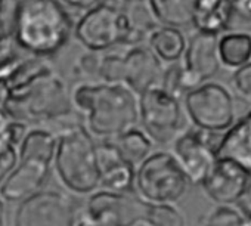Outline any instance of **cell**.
<instances>
[{"label":"cell","instance_id":"obj_22","mask_svg":"<svg viewBox=\"0 0 251 226\" xmlns=\"http://www.w3.org/2000/svg\"><path fill=\"white\" fill-rule=\"evenodd\" d=\"M219 55L222 65L238 70L251 62V34L244 31H226L219 36Z\"/></svg>","mask_w":251,"mask_h":226},{"label":"cell","instance_id":"obj_23","mask_svg":"<svg viewBox=\"0 0 251 226\" xmlns=\"http://www.w3.org/2000/svg\"><path fill=\"white\" fill-rule=\"evenodd\" d=\"M114 144L121 155L135 167H138L154 152V142L142 129L138 127L120 135L117 139H114Z\"/></svg>","mask_w":251,"mask_h":226},{"label":"cell","instance_id":"obj_31","mask_svg":"<svg viewBox=\"0 0 251 226\" xmlns=\"http://www.w3.org/2000/svg\"><path fill=\"white\" fill-rule=\"evenodd\" d=\"M59 2L64 5V6H68V8H74V9H78V11H89L98 5H100L105 0H59Z\"/></svg>","mask_w":251,"mask_h":226},{"label":"cell","instance_id":"obj_7","mask_svg":"<svg viewBox=\"0 0 251 226\" xmlns=\"http://www.w3.org/2000/svg\"><path fill=\"white\" fill-rule=\"evenodd\" d=\"M183 108L192 126L208 133H225L238 120L233 95L217 81H205L189 90Z\"/></svg>","mask_w":251,"mask_h":226},{"label":"cell","instance_id":"obj_6","mask_svg":"<svg viewBox=\"0 0 251 226\" xmlns=\"http://www.w3.org/2000/svg\"><path fill=\"white\" fill-rule=\"evenodd\" d=\"M189 186L191 182L172 151H155L136 169L135 192L147 204H176Z\"/></svg>","mask_w":251,"mask_h":226},{"label":"cell","instance_id":"obj_14","mask_svg":"<svg viewBox=\"0 0 251 226\" xmlns=\"http://www.w3.org/2000/svg\"><path fill=\"white\" fill-rule=\"evenodd\" d=\"M201 186L217 205H236L251 191V173L229 158L217 157Z\"/></svg>","mask_w":251,"mask_h":226},{"label":"cell","instance_id":"obj_26","mask_svg":"<svg viewBox=\"0 0 251 226\" xmlns=\"http://www.w3.org/2000/svg\"><path fill=\"white\" fill-rule=\"evenodd\" d=\"M244 213L233 205H217L205 219L204 226H242Z\"/></svg>","mask_w":251,"mask_h":226},{"label":"cell","instance_id":"obj_28","mask_svg":"<svg viewBox=\"0 0 251 226\" xmlns=\"http://www.w3.org/2000/svg\"><path fill=\"white\" fill-rule=\"evenodd\" d=\"M232 86L239 98L251 102V62L233 71Z\"/></svg>","mask_w":251,"mask_h":226},{"label":"cell","instance_id":"obj_34","mask_svg":"<svg viewBox=\"0 0 251 226\" xmlns=\"http://www.w3.org/2000/svg\"><path fill=\"white\" fill-rule=\"evenodd\" d=\"M0 226H6V207L2 195H0Z\"/></svg>","mask_w":251,"mask_h":226},{"label":"cell","instance_id":"obj_10","mask_svg":"<svg viewBox=\"0 0 251 226\" xmlns=\"http://www.w3.org/2000/svg\"><path fill=\"white\" fill-rule=\"evenodd\" d=\"M148 204L133 192L98 189L84 202L83 214L108 226H136L145 223Z\"/></svg>","mask_w":251,"mask_h":226},{"label":"cell","instance_id":"obj_30","mask_svg":"<svg viewBox=\"0 0 251 226\" xmlns=\"http://www.w3.org/2000/svg\"><path fill=\"white\" fill-rule=\"evenodd\" d=\"M99 65H100V56L95 52H89L80 59L78 68L83 74L89 77H99Z\"/></svg>","mask_w":251,"mask_h":226},{"label":"cell","instance_id":"obj_12","mask_svg":"<svg viewBox=\"0 0 251 226\" xmlns=\"http://www.w3.org/2000/svg\"><path fill=\"white\" fill-rule=\"evenodd\" d=\"M208 133L197 127L185 129L172 144V154L177 160L191 185H202L217 160V144Z\"/></svg>","mask_w":251,"mask_h":226},{"label":"cell","instance_id":"obj_5","mask_svg":"<svg viewBox=\"0 0 251 226\" xmlns=\"http://www.w3.org/2000/svg\"><path fill=\"white\" fill-rule=\"evenodd\" d=\"M56 145L58 136L53 132L43 127L28 130L18 147V166L0 186L5 201L21 202L43 191L55 161Z\"/></svg>","mask_w":251,"mask_h":226},{"label":"cell","instance_id":"obj_11","mask_svg":"<svg viewBox=\"0 0 251 226\" xmlns=\"http://www.w3.org/2000/svg\"><path fill=\"white\" fill-rule=\"evenodd\" d=\"M78 220L74 198L45 189L21 201L15 214V226H77Z\"/></svg>","mask_w":251,"mask_h":226},{"label":"cell","instance_id":"obj_2","mask_svg":"<svg viewBox=\"0 0 251 226\" xmlns=\"http://www.w3.org/2000/svg\"><path fill=\"white\" fill-rule=\"evenodd\" d=\"M71 33V17L59 0H14L12 34L23 52L46 59L67 45Z\"/></svg>","mask_w":251,"mask_h":226},{"label":"cell","instance_id":"obj_36","mask_svg":"<svg viewBox=\"0 0 251 226\" xmlns=\"http://www.w3.org/2000/svg\"><path fill=\"white\" fill-rule=\"evenodd\" d=\"M244 213V211H242ZM242 226H251V213H244V220H242Z\"/></svg>","mask_w":251,"mask_h":226},{"label":"cell","instance_id":"obj_29","mask_svg":"<svg viewBox=\"0 0 251 226\" xmlns=\"http://www.w3.org/2000/svg\"><path fill=\"white\" fill-rule=\"evenodd\" d=\"M18 161H20V152L17 147L8 150L3 154H0V186L5 183V180L15 170V167L18 166Z\"/></svg>","mask_w":251,"mask_h":226},{"label":"cell","instance_id":"obj_1","mask_svg":"<svg viewBox=\"0 0 251 226\" xmlns=\"http://www.w3.org/2000/svg\"><path fill=\"white\" fill-rule=\"evenodd\" d=\"M71 98L96 139L114 141L139 125V95L123 83H81Z\"/></svg>","mask_w":251,"mask_h":226},{"label":"cell","instance_id":"obj_32","mask_svg":"<svg viewBox=\"0 0 251 226\" xmlns=\"http://www.w3.org/2000/svg\"><path fill=\"white\" fill-rule=\"evenodd\" d=\"M14 147L15 145L11 142V138H9V129H8V132H0V154L6 152L8 150H11Z\"/></svg>","mask_w":251,"mask_h":226},{"label":"cell","instance_id":"obj_3","mask_svg":"<svg viewBox=\"0 0 251 226\" xmlns=\"http://www.w3.org/2000/svg\"><path fill=\"white\" fill-rule=\"evenodd\" d=\"M6 114L25 125H46L73 114L74 103L64 80L52 67L24 86L8 92L2 100Z\"/></svg>","mask_w":251,"mask_h":226},{"label":"cell","instance_id":"obj_16","mask_svg":"<svg viewBox=\"0 0 251 226\" xmlns=\"http://www.w3.org/2000/svg\"><path fill=\"white\" fill-rule=\"evenodd\" d=\"M100 185L105 189L117 192H133L136 169L118 151L114 141L98 142Z\"/></svg>","mask_w":251,"mask_h":226},{"label":"cell","instance_id":"obj_21","mask_svg":"<svg viewBox=\"0 0 251 226\" xmlns=\"http://www.w3.org/2000/svg\"><path fill=\"white\" fill-rule=\"evenodd\" d=\"M123 11L127 17L132 36L129 46H138L144 45V42H148V37L151 33L160 25L148 0H127L123 6Z\"/></svg>","mask_w":251,"mask_h":226},{"label":"cell","instance_id":"obj_25","mask_svg":"<svg viewBox=\"0 0 251 226\" xmlns=\"http://www.w3.org/2000/svg\"><path fill=\"white\" fill-rule=\"evenodd\" d=\"M227 31H251V0H230V21Z\"/></svg>","mask_w":251,"mask_h":226},{"label":"cell","instance_id":"obj_27","mask_svg":"<svg viewBox=\"0 0 251 226\" xmlns=\"http://www.w3.org/2000/svg\"><path fill=\"white\" fill-rule=\"evenodd\" d=\"M99 78L105 83H123V55L100 56Z\"/></svg>","mask_w":251,"mask_h":226},{"label":"cell","instance_id":"obj_37","mask_svg":"<svg viewBox=\"0 0 251 226\" xmlns=\"http://www.w3.org/2000/svg\"><path fill=\"white\" fill-rule=\"evenodd\" d=\"M147 226H150V225H147Z\"/></svg>","mask_w":251,"mask_h":226},{"label":"cell","instance_id":"obj_35","mask_svg":"<svg viewBox=\"0 0 251 226\" xmlns=\"http://www.w3.org/2000/svg\"><path fill=\"white\" fill-rule=\"evenodd\" d=\"M2 11H3V0H0V43L6 40V33H5L3 20H2Z\"/></svg>","mask_w":251,"mask_h":226},{"label":"cell","instance_id":"obj_33","mask_svg":"<svg viewBox=\"0 0 251 226\" xmlns=\"http://www.w3.org/2000/svg\"><path fill=\"white\" fill-rule=\"evenodd\" d=\"M77 226H108V225H103V223L95 222V220H92V219H89V217H86V216L83 214V216L80 217V220H78Z\"/></svg>","mask_w":251,"mask_h":226},{"label":"cell","instance_id":"obj_20","mask_svg":"<svg viewBox=\"0 0 251 226\" xmlns=\"http://www.w3.org/2000/svg\"><path fill=\"white\" fill-rule=\"evenodd\" d=\"M160 25L189 28L194 25L197 0H148Z\"/></svg>","mask_w":251,"mask_h":226},{"label":"cell","instance_id":"obj_9","mask_svg":"<svg viewBox=\"0 0 251 226\" xmlns=\"http://www.w3.org/2000/svg\"><path fill=\"white\" fill-rule=\"evenodd\" d=\"M142 130L154 144L172 145L185 130L183 100L163 86H155L139 95Z\"/></svg>","mask_w":251,"mask_h":226},{"label":"cell","instance_id":"obj_18","mask_svg":"<svg viewBox=\"0 0 251 226\" xmlns=\"http://www.w3.org/2000/svg\"><path fill=\"white\" fill-rule=\"evenodd\" d=\"M230 21V0H197L194 25L195 31L222 36Z\"/></svg>","mask_w":251,"mask_h":226},{"label":"cell","instance_id":"obj_8","mask_svg":"<svg viewBox=\"0 0 251 226\" xmlns=\"http://www.w3.org/2000/svg\"><path fill=\"white\" fill-rule=\"evenodd\" d=\"M74 36L89 52L100 53L117 45L129 46L132 30L123 8L105 0L84 12L74 27Z\"/></svg>","mask_w":251,"mask_h":226},{"label":"cell","instance_id":"obj_15","mask_svg":"<svg viewBox=\"0 0 251 226\" xmlns=\"http://www.w3.org/2000/svg\"><path fill=\"white\" fill-rule=\"evenodd\" d=\"M164 71L163 61L148 45L132 46L123 55V84L129 86L138 95L161 86Z\"/></svg>","mask_w":251,"mask_h":226},{"label":"cell","instance_id":"obj_24","mask_svg":"<svg viewBox=\"0 0 251 226\" xmlns=\"http://www.w3.org/2000/svg\"><path fill=\"white\" fill-rule=\"evenodd\" d=\"M145 223L150 226H188L185 214L176 204H148Z\"/></svg>","mask_w":251,"mask_h":226},{"label":"cell","instance_id":"obj_19","mask_svg":"<svg viewBox=\"0 0 251 226\" xmlns=\"http://www.w3.org/2000/svg\"><path fill=\"white\" fill-rule=\"evenodd\" d=\"M147 45L163 62L176 64L180 62L185 55L188 39L180 28L158 25L148 37Z\"/></svg>","mask_w":251,"mask_h":226},{"label":"cell","instance_id":"obj_17","mask_svg":"<svg viewBox=\"0 0 251 226\" xmlns=\"http://www.w3.org/2000/svg\"><path fill=\"white\" fill-rule=\"evenodd\" d=\"M217 157L229 158L251 173V111L220 136Z\"/></svg>","mask_w":251,"mask_h":226},{"label":"cell","instance_id":"obj_13","mask_svg":"<svg viewBox=\"0 0 251 226\" xmlns=\"http://www.w3.org/2000/svg\"><path fill=\"white\" fill-rule=\"evenodd\" d=\"M180 65L183 83L188 92L205 81H210L222 67L219 55V36L195 31L188 39Z\"/></svg>","mask_w":251,"mask_h":226},{"label":"cell","instance_id":"obj_4","mask_svg":"<svg viewBox=\"0 0 251 226\" xmlns=\"http://www.w3.org/2000/svg\"><path fill=\"white\" fill-rule=\"evenodd\" d=\"M56 136L53 167L58 179L71 194L89 197L102 186L95 136L84 125H70Z\"/></svg>","mask_w":251,"mask_h":226}]
</instances>
